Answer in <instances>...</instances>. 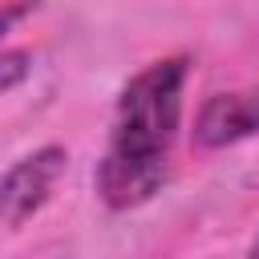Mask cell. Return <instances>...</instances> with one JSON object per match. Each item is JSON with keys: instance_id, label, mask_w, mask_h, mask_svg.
<instances>
[{"instance_id": "5", "label": "cell", "mask_w": 259, "mask_h": 259, "mask_svg": "<svg viewBox=\"0 0 259 259\" xmlns=\"http://www.w3.org/2000/svg\"><path fill=\"white\" fill-rule=\"evenodd\" d=\"M247 259H259V235H255V243H251V251H247Z\"/></svg>"}, {"instance_id": "3", "label": "cell", "mask_w": 259, "mask_h": 259, "mask_svg": "<svg viewBox=\"0 0 259 259\" xmlns=\"http://www.w3.org/2000/svg\"><path fill=\"white\" fill-rule=\"evenodd\" d=\"M255 134H259V85L210 93L194 113V146L202 150H223Z\"/></svg>"}, {"instance_id": "1", "label": "cell", "mask_w": 259, "mask_h": 259, "mask_svg": "<svg viewBox=\"0 0 259 259\" xmlns=\"http://www.w3.org/2000/svg\"><path fill=\"white\" fill-rule=\"evenodd\" d=\"M182 89L186 57H162L121 89L113 134L93 174L97 198L109 210H134L162 190L170 146L182 125Z\"/></svg>"}, {"instance_id": "4", "label": "cell", "mask_w": 259, "mask_h": 259, "mask_svg": "<svg viewBox=\"0 0 259 259\" xmlns=\"http://www.w3.org/2000/svg\"><path fill=\"white\" fill-rule=\"evenodd\" d=\"M28 73V53H16V49H8L4 57H0V89L4 93H12L16 85H20V77Z\"/></svg>"}, {"instance_id": "2", "label": "cell", "mask_w": 259, "mask_h": 259, "mask_svg": "<svg viewBox=\"0 0 259 259\" xmlns=\"http://www.w3.org/2000/svg\"><path fill=\"white\" fill-rule=\"evenodd\" d=\"M65 162H69V154L61 146H40L28 158H20V162L8 166L4 186H0V206H4V227L8 231L24 227L49 202V194H53Z\"/></svg>"}]
</instances>
